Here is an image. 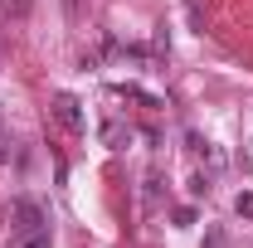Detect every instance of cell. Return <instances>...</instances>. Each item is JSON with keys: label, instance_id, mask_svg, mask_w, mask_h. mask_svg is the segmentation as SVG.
I'll list each match as a JSON object with an SVG mask.
<instances>
[{"label": "cell", "instance_id": "1", "mask_svg": "<svg viewBox=\"0 0 253 248\" xmlns=\"http://www.w3.org/2000/svg\"><path fill=\"white\" fill-rule=\"evenodd\" d=\"M39 229H44V209H39L34 200H25V195L10 200V234L25 239V234H39Z\"/></svg>", "mask_w": 253, "mask_h": 248}, {"label": "cell", "instance_id": "2", "mask_svg": "<svg viewBox=\"0 0 253 248\" xmlns=\"http://www.w3.org/2000/svg\"><path fill=\"white\" fill-rule=\"evenodd\" d=\"M54 117H59L68 131H83V102H78L73 93H59L54 97Z\"/></svg>", "mask_w": 253, "mask_h": 248}, {"label": "cell", "instance_id": "3", "mask_svg": "<svg viewBox=\"0 0 253 248\" xmlns=\"http://www.w3.org/2000/svg\"><path fill=\"white\" fill-rule=\"evenodd\" d=\"M30 5H34V0H0V30H15V25H25Z\"/></svg>", "mask_w": 253, "mask_h": 248}, {"label": "cell", "instance_id": "4", "mask_svg": "<svg viewBox=\"0 0 253 248\" xmlns=\"http://www.w3.org/2000/svg\"><path fill=\"white\" fill-rule=\"evenodd\" d=\"M102 141H107V146H112V151H122V141H126V131H122V126H117V122H107V126H102Z\"/></svg>", "mask_w": 253, "mask_h": 248}, {"label": "cell", "instance_id": "5", "mask_svg": "<svg viewBox=\"0 0 253 248\" xmlns=\"http://www.w3.org/2000/svg\"><path fill=\"white\" fill-rule=\"evenodd\" d=\"M170 219H175V229H190V224H195V209H190V205H175Z\"/></svg>", "mask_w": 253, "mask_h": 248}, {"label": "cell", "instance_id": "6", "mask_svg": "<svg viewBox=\"0 0 253 248\" xmlns=\"http://www.w3.org/2000/svg\"><path fill=\"white\" fill-rule=\"evenodd\" d=\"M15 248H49V229H39V234H25Z\"/></svg>", "mask_w": 253, "mask_h": 248}, {"label": "cell", "instance_id": "7", "mask_svg": "<svg viewBox=\"0 0 253 248\" xmlns=\"http://www.w3.org/2000/svg\"><path fill=\"white\" fill-rule=\"evenodd\" d=\"M234 209H239V214H244V219H253V195H249V190H244V195L234 200Z\"/></svg>", "mask_w": 253, "mask_h": 248}, {"label": "cell", "instance_id": "8", "mask_svg": "<svg viewBox=\"0 0 253 248\" xmlns=\"http://www.w3.org/2000/svg\"><path fill=\"white\" fill-rule=\"evenodd\" d=\"M190 195H210V175H195L190 180Z\"/></svg>", "mask_w": 253, "mask_h": 248}, {"label": "cell", "instance_id": "9", "mask_svg": "<svg viewBox=\"0 0 253 248\" xmlns=\"http://www.w3.org/2000/svg\"><path fill=\"white\" fill-rule=\"evenodd\" d=\"M205 248H224V239H219V229H214V234H210V239H205Z\"/></svg>", "mask_w": 253, "mask_h": 248}, {"label": "cell", "instance_id": "10", "mask_svg": "<svg viewBox=\"0 0 253 248\" xmlns=\"http://www.w3.org/2000/svg\"><path fill=\"white\" fill-rule=\"evenodd\" d=\"M0 161H5V151H0Z\"/></svg>", "mask_w": 253, "mask_h": 248}]
</instances>
